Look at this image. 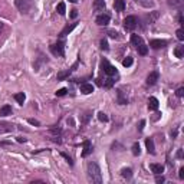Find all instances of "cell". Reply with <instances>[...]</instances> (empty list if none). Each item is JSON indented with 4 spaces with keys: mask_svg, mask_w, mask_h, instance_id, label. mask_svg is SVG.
I'll return each instance as SVG.
<instances>
[{
    "mask_svg": "<svg viewBox=\"0 0 184 184\" xmlns=\"http://www.w3.org/2000/svg\"><path fill=\"white\" fill-rule=\"evenodd\" d=\"M86 174H88V180L92 181V183H102V174H101V168L99 165L95 163V161H91L88 163V167H86Z\"/></svg>",
    "mask_w": 184,
    "mask_h": 184,
    "instance_id": "6da1fadb",
    "label": "cell"
},
{
    "mask_svg": "<svg viewBox=\"0 0 184 184\" xmlns=\"http://www.w3.org/2000/svg\"><path fill=\"white\" fill-rule=\"evenodd\" d=\"M14 5L22 14H29L35 7V0H14Z\"/></svg>",
    "mask_w": 184,
    "mask_h": 184,
    "instance_id": "7a4b0ae2",
    "label": "cell"
},
{
    "mask_svg": "<svg viewBox=\"0 0 184 184\" xmlns=\"http://www.w3.org/2000/svg\"><path fill=\"white\" fill-rule=\"evenodd\" d=\"M101 68H102L104 73H106L108 76H115V75L118 73L117 72V68H115V66H112L106 59H104L102 62H101Z\"/></svg>",
    "mask_w": 184,
    "mask_h": 184,
    "instance_id": "3957f363",
    "label": "cell"
},
{
    "mask_svg": "<svg viewBox=\"0 0 184 184\" xmlns=\"http://www.w3.org/2000/svg\"><path fill=\"white\" fill-rule=\"evenodd\" d=\"M138 25V20L135 16H127L124 19V29L125 30H128V32H131L134 30Z\"/></svg>",
    "mask_w": 184,
    "mask_h": 184,
    "instance_id": "277c9868",
    "label": "cell"
},
{
    "mask_svg": "<svg viewBox=\"0 0 184 184\" xmlns=\"http://www.w3.org/2000/svg\"><path fill=\"white\" fill-rule=\"evenodd\" d=\"M51 52L55 55V56H63L65 55V45L63 42H56L51 46Z\"/></svg>",
    "mask_w": 184,
    "mask_h": 184,
    "instance_id": "5b68a950",
    "label": "cell"
},
{
    "mask_svg": "<svg viewBox=\"0 0 184 184\" xmlns=\"http://www.w3.org/2000/svg\"><path fill=\"white\" fill-rule=\"evenodd\" d=\"M158 78H160V73L157 72V71H154V72H151L148 76H147V81H145V84L148 86H152V85H155L157 84V81Z\"/></svg>",
    "mask_w": 184,
    "mask_h": 184,
    "instance_id": "8992f818",
    "label": "cell"
},
{
    "mask_svg": "<svg viewBox=\"0 0 184 184\" xmlns=\"http://www.w3.org/2000/svg\"><path fill=\"white\" fill-rule=\"evenodd\" d=\"M78 63H79V62H76V63H75V65H73L72 68H71V69H66V71H62V72L58 73V76H56V78H58V81H63V79L68 78V76H69V75H71V73H72L73 71L76 69Z\"/></svg>",
    "mask_w": 184,
    "mask_h": 184,
    "instance_id": "52a82bcc",
    "label": "cell"
},
{
    "mask_svg": "<svg viewBox=\"0 0 184 184\" xmlns=\"http://www.w3.org/2000/svg\"><path fill=\"white\" fill-rule=\"evenodd\" d=\"M109 20H111L109 14L102 13V14H99L98 17H97V25H99V26H106V25L109 23Z\"/></svg>",
    "mask_w": 184,
    "mask_h": 184,
    "instance_id": "ba28073f",
    "label": "cell"
},
{
    "mask_svg": "<svg viewBox=\"0 0 184 184\" xmlns=\"http://www.w3.org/2000/svg\"><path fill=\"white\" fill-rule=\"evenodd\" d=\"M76 26H78V22H73V23H71V25H66V26L62 29V32H60V36L63 38V36H66V35H69V33L72 32V30Z\"/></svg>",
    "mask_w": 184,
    "mask_h": 184,
    "instance_id": "9c48e42d",
    "label": "cell"
},
{
    "mask_svg": "<svg viewBox=\"0 0 184 184\" xmlns=\"http://www.w3.org/2000/svg\"><path fill=\"white\" fill-rule=\"evenodd\" d=\"M167 45V42L165 40H161V39H152L150 42V46H151L152 49H161V48H164Z\"/></svg>",
    "mask_w": 184,
    "mask_h": 184,
    "instance_id": "30bf717a",
    "label": "cell"
},
{
    "mask_svg": "<svg viewBox=\"0 0 184 184\" xmlns=\"http://www.w3.org/2000/svg\"><path fill=\"white\" fill-rule=\"evenodd\" d=\"M81 92L85 94V95H89V94L94 92V85H92V84H88V82L81 84Z\"/></svg>",
    "mask_w": 184,
    "mask_h": 184,
    "instance_id": "8fae6325",
    "label": "cell"
},
{
    "mask_svg": "<svg viewBox=\"0 0 184 184\" xmlns=\"http://www.w3.org/2000/svg\"><path fill=\"white\" fill-rule=\"evenodd\" d=\"M117 97H118V104H121V105H127L128 104V98H127V95L124 94L122 89L117 91Z\"/></svg>",
    "mask_w": 184,
    "mask_h": 184,
    "instance_id": "7c38bea8",
    "label": "cell"
},
{
    "mask_svg": "<svg viewBox=\"0 0 184 184\" xmlns=\"http://www.w3.org/2000/svg\"><path fill=\"white\" fill-rule=\"evenodd\" d=\"M10 131H14V125L7 124V122H2V124H0V134L10 132Z\"/></svg>",
    "mask_w": 184,
    "mask_h": 184,
    "instance_id": "4fadbf2b",
    "label": "cell"
},
{
    "mask_svg": "<svg viewBox=\"0 0 184 184\" xmlns=\"http://www.w3.org/2000/svg\"><path fill=\"white\" fill-rule=\"evenodd\" d=\"M145 147H147L148 154H154V152H155V147H154V141H152V138H147V140H145Z\"/></svg>",
    "mask_w": 184,
    "mask_h": 184,
    "instance_id": "5bb4252c",
    "label": "cell"
},
{
    "mask_svg": "<svg viewBox=\"0 0 184 184\" xmlns=\"http://www.w3.org/2000/svg\"><path fill=\"white\" fill-rule=\"evenodd\" d=\"M92 152V144L89 141H85L84 143V151H82V157H88Z\"/></svg>",
    "mask_w": 184,
    "mask_h": 184,
    "instance_id": "9a60e30c",
    "label": "cell"
},
{
    "mask_svg": "<svg viewBox=\"0 0 184 184\" xmlns=\"http://www.w3.org/2000/svg\"><path fill=\"white\" fill-rule=\"evenodd\" d=\"M131 42L132 45L135 46V48H138L140 45H143L144 42H143V38L140 36V35H131Z\"/></svg>",
    "mask_w": 184,
    "mask_h": 184,
    "instance_id": "2e32d148",
    "label": "cell"
},
{
    "mask_svg": "<svg viewBox=\"0 0 184 184\" xmlns=\"http://www.w3.org/2000/svg\"><path fill=\"white\" fill-rule=\"evenodd\" d=\"M94 9H95L97 12H104V9H105V2H104V0H95Z\"/></svg>",
    "mask_w": 184,
    "mask_h": 184,
    "instance_id": "e0dca14e",
    "label": "cell"
},
{
    "mask_svg": "<svg viewBox=\"0 0 184 184\" xmlns=\"http://www.w3.org/2000/svg\"><path fill=\"white\" fill-rule=\"evenodd\" d=\"M150 168H151V171L154 173V174H161L163 171H164V165H161V164H151L150 165Z\"/></svg>",
    "mask_w": 184,
    "mask_h": 184,
    "instance_id": "ac0fdd59",
    "label": "cell"
},
{
    "mask_svg": "<svg viewBox=\"0 0 184 184\" xmlns=\"http://www.w3.org/2000/svg\"><path fill=\"white\" fill-rule=\"evenodd\" d=\"M125 6H127V5H125V0H115V2H114V7H115L118 12H124Z\"/></svg>",
    "mask_w": 184,
    "mask_h": 184,
    "instance_id": "d6986e66",
    "label": "cell"
},
{
    "mask_svg": "<svg viewBox=\"0 0 184 184\" xmlns=\"http://www.w3.org/2000/svg\"><path fill=\"white\" fill-rule=\"evenodd\" d=\"M148 108H150L151 111H155V109H158V99L154 98V97H151V98L148 99Z\"/></svg>",
    "mask_w": 184,
    "mask_h": 184,
    "instance_id": "ffe728a7",
    "label": "cell"
},
{
    "mask_svg": "<svg viewBox=\"0 0 184 184\" xmlns=\"http://www.w3.org/2000/svg\"><path fill=\"white\" fill-rule=\"evenodd\" d=\"M7 115H12V106L10 105H5L0 108V117H7Z\"/></svg>",
    "mask_w": 184,
    "mask_h": 184,
    "instance_id": "44dd1931",
    "label": "cell"
},
{
    "mask_svg": "<svg viewBox=\"0 0 184 184\" xmlns=\"http://www.w3.org/2000/svg\"><path fill=\"white\" fill-rule=\"evenodd\" d=\"M168 6L171 7H176V9H180V7L184 5V0H167Z\"/></svg>",
    "mask_w": 184,
    "mask_h": 184,
    "instance_id": "7402d4cb",
    "label": "cell"
},
{
    "mask_svg": "<svg viewBox=\"0 0 184 184\" xmlns=\"http://www.w3.org/2000/svg\"><path fill=\"white\" fill-rule=\"evenodd\" d=\"M174 55H176V58H178V59L184 58V46L183 45L177 46V48L174 49Z\"/></svg>",
    "mask_w": 184,
    "mask_h": 184,
    "instance_id": "603a6c76",
    "label": "cell"
},
{
    "mask_svg": "<svg viewBox=\"0 0 184 184\" xmlns=\"http://www.w3.org/2000/svg\"><path fill=\"white\" fill-rule=\"evenodd\" d=\"M158 16H160V14H158V12H151V13L147 16V22H148V25H152V23L158 19Z\"/></svg>",
    "mask_w": 184,
    "mask_h": 184,
    "instance_id": "cb8c5ba5",
    "label": "cell"
},
{
    "mask_svg": "<svg viewBox=\"0 0 184 184\" xmlns=\"http://www.w3.org/2000/svg\"><path fill=\"white\" fill-rule=\"evenodd\" d=\"M121 176L124 178H127V180H130L132 177V170L131 168H122L121 170Z\"/></svg>",
    "mask_w": 184,
    "mask_h": 184,
    "instance_id": "d4e9b609",
    "label": "cell"
},
{
    "mask_svg": "<svg viewBox=\"0 0 184 184\" xmlns=\"http://www.w3.org/2000/svg\"><path fill=\"white\" fill-rule=\"evenodd\" d=\"M137 51H138V53H140V55L145 56V55L148 53V46L145 45V43H143V45H140V46L137 48Z\"/></svg>",
    "mask_w": 184,
    "mask_h": 184,
    "instance_id": "484cf974",
    "label": "cell"
},
{
    "mask_svg": "<svg viewBox=\"0 0 184 184\" xmlns=\"http://www.w3.org/2000/svg\"><path fill=\"white\" fill-rule=\"evenodd\" d=\"M56 12H58L60 16H63V14L66 13V6H65V3H63V2H60L59 5H58V7H56Z\"/></svg>",
    "mask_w": 184,
    "mask_h": 184,
    "instance_id": "4316f807",
    "label": "cell"
},
{
    "mask_svg": "<svg viewBox=\"0 0 184 184\" xmlns=\"http://www.w3.org/2000/svg\"><path fill=\"white\" fill-rule=\"evenodd\" d=\"M14 99H16L19 104H23V102H25V99H26V95H25L23 92H19V94H16V95H14Z\"/></svg>",
    "mask_w": 184,
    "mask_h": 184,
    "instance_id": "83f0119b",
    "label": "cell"
},
{
    "mask_svg": "<svg viewBox=\"0 0 184 184\" xmlns=\"http://www.w3.org/2000/svg\"><path fill=\"white\" fill-rule=\"evenodd\" d=\"M132 154H134L135 157L141 154V148H140V144H138V143H134V144H132Z\"/></svg>",
    "mask_w": 184,
    "mask_h": 184,
    "instance_id": "f1b7e54d",
    "label": "cell"
},
{
    "mask_svg": "<svg viewBox=\"0 0 184 184\" xmlns=\"http://www.w3.org/2000/svg\"><path fill=\"white\" fill-rule=\"evenodd\" d=\"M132 62H134V59H132L131 56H127L124 60H122V65L125 66V68H128V66H131L132 65Z\"/></svg>",
    "mask_w": 184,
    "mask_h": 184,
    "instance_id": "f546056e",
    "label": "cell"
},
{
    "mask_svg": "<svg viewBox=\"0 0 184 184\" xmlns=\"http://www.w3.org/2000/svg\"><path fill=\"white\" fill-rule=\"evenodd\" d=\"M98 119L99 121H102V122H108V115L106 114H104V112H98Z\"/></svg>",
    "mask_w": 184,
    "mask_h": 184,
    "instance_id": "4dcf8cb0",
    "label": "cell"
},
{
    "mask_svg": "<svg viewBox=\"0 0 184 184\" xmlns=\"http://www.w3.org/2000/svg\"><path fill=\"white\" fill-rule=\"evenodd\" d=\"M101 49H102V51H108V49H109V46H108V42H106L105 39L101 40Z\"/></svg>",
    "mask_w": 184,
    "mask_h": 184,
    "instance_id": "1f68e13d",
    "label": "cell"
},
{
    "mask_svg": "<svg viewBox=\"0 0 184 184\" xmlns=\"http://www.w3.org/2000/svg\"><path fill=\"white\" fill-rule=\"evenodd\" d=\"M104 85L106 86V88H111L112 85H114V79H112V76H109L108 79H105V84Z\"/></svg>",
    "mask_w": 184,
    "mask_h": 184,
    "instance_id": "d6a6232c",
    "label": "cell"
},
{
    "mask_svg": "<svg viewBox=\"0 0 184 184\" xmlns=\"http://www.w3.org/2000/svg\"><path fill=\"white\" fill-rule=\"evenodd\" d=\"M176 35H177V39L178 40H184V32H183V29H178L177 32H176Z\"/></svg>",
    "mask_w": 184,
    "mask_h": 184,
    "instance_id": "836d02e7",
    "label": "cell"
},
{
    "mask_svg": "<svg viewBox=\"0 0 184 184\" xmlns=\"http://www.w3.org/2000/svg\"><path fill=\"white\" fill-rule=\"evenodd\" d=\"M176 95H177L178 98H183V97H184V88H183V86H180L177 91H176Z\"/></svg>",
    "mask_w": 184,
    "mask_h": 184,
    "instance_id": "e575fe53",
    "label": "cell"
},
{
    "mask_svg": "<svg viewBox=\"0 0 184 184\" xmlns=\"http://www.w3.org/2000/svg\"><path fill=\"white\" fill-rule=\"evenodd\" d=\"M164 181H165V178L163 177V176H160V174H155V183L161 184V183H164Z\"/></svg>",
    "mask_w": 184,
    "mask_h": 184,
    "instance_id": "d590c367",
    "label": "cell"
},
{
    "mask_svg": "<svg viewBox=\"0 0 184 184\" xmlns=\"http://www.w3.org/2000/svg\"><path fill=\"white\" fill-rule=\"evenodd\" d=\"M89 118H91V112H86L85 115L82 117V122H84V124H86V122L89 121Z\"/></svg>",
    "mask_w": 184,
    "mask_h": 184,
    "instance_id": "8d00e7d4",
    "label": "cell"
},
{
    "mask_svg": "<svg viewBox=\"0 0 184 184\" xmlns=\"http://www.w3.org/2000/svg\"><path fill=\"white\" fill-rule=\"evenodd\" d=\"M66 92H68V89H66V88H62L59 91H56V95H58V97H63V95H66Z\"/></svg>",
    "mask_w": 184,
    "mask_h": 184,
    "instance_id": "74e56055",
    "label": "cell"
},
{
    "mask_svg": "<svg viewBox=\"0 0 184 184\" xmlns=\"http://www.w3.org/2000/svg\"><path fill=\"white\" fill-rule=\"evenodd\" d=\"M144 125H145V121H144V119H141V121H140V124H138V127H137L138 131H140V132L144 130Z\"/></svg>",
    "mask_w": 184,
    "mask_h": 184,
    "instance_id": "f35d334b",
    "label": "cell"
},
{
    "mask_svg": "<svg viewBox=\"0 0 184 184\" xmlns=\"http://www.w3.org/2000/svg\"><path fill=\"white\" fill-rule=\"evenodd\" d=\"M29 124H30V125H35V127H39L40 122H39V121H36V119L30 118V119H29Z\"/></svg>",
    "mask_w": 184,
    "mask_h": 184,
    "instance_id": "ab89813d",
    "label": "cell"
},
{
    "mask_svg": "<svg viewBox=\"0 0 184 184\" xmlns=\"http://www.w3.org/2000/svg\"><path fill=\"white\" fill-rule=\"evenodd\" d=\"M108 35L111 36L112 39H117V38H118V33L115 32V30H109V32H108Z\"/></svg>",
    "mask_w": 184,
    "mask_h": 184,
    "instance_id": "60d3db41",
    "label": "cell"
},
{
    "mask_svg": "<svg viewBox=\"0 0 184 184\" xmlns=\"http://www.w3.org/2000/svg\"><path fill=\"white\" fill-rule=\"evenodd\" d=\"M178 23H180L181 26H183V25H184V19H183V13H181V12L178 13Z\"/></svg>",
    "mask_w": 184,
    "mask_h": 184,
    "instance_id": "b9f144b4",
    "label": "cell"
},
{
    "mask_svg": "<svg viewBox=\"0 0 184 184\" xmlns=\"http://www.w3.org/2000/svg\"><path fill=\"white\" fill-rule=\"evenodd\" d=\"M76 16H78V10H76V9H72V10H71V17L75 19Z\"/></svg>",
    "mask_w": 184,
    "mask_h": 184,
    "instance_id": "7bdbcfd3",
    "label": "cell"
},
{
    "mask_svg": "<svg viewBox=\"0 0 184 184\" xmlns=\"http://www.w3.org/2000/svg\"><path fill=\"white\" fill-rule=\"evenodd\" d=\"M62 155H63V158H66V160H68V163H69V164L72 165V160H71V157H69L68 154H65V152H62Z\"/></svg>",
    "mask_w": 184,
    "mask_h": 184,
    "instance_id": "ee69618b",
    "label": "cell"
},
{
    "mask_svg": "<svg viewBox=\"0 0 184 184\" xmlns=\"http://www.w3.org/2000/svg\"><path fill=\"white\" fill-rule=\"evenodd\" d=\"M178 177L181 178V180L184 178V167H181V168H180V173H178Z\"/></svg>",
    "mask_w": 184,
    "mask_h": 184,
    "instance_id": "f6af8a7d",
    "label": "cell"
},
{
    "mask_svg": "<svg viewBox=\"0 0 184 184\" xmlns=\"http://www.w3.org/2000/svg\"><path fill=\"white\" fill-rule=\"evenodd\" d=\"M171 137H173V138H176V137H177V130L171 131Z\"/></svg>",
    "mask_w": 184,
    "mask_h": 184,
    "instance_id": "bcb514c9",
    "label": "cell"
},
{
    "mask_svg": "<svg viewBox=\"0 0 184 184\" xmlns=\"http://www.w3.org/2000/svg\"><path fill=\"white\" fill-rule=\"evenodd\" d=\"M17 141H19V143H26V138H22V137H17Z\"/></svg>",
    "mask_w": 184,
    "mask_h": 184,
    "instance_id": "7dc6e473",
    "label": "cell"
},
{
    "mask_svg": "<svg viewBox=\"0 0 184 184\" xmlns=\"http://www.w3.org/2000/svg\"><path fill=\"white\" fill-rule=\"evenodd\" d=\"M183 157V151L181 150H178V152H177V158H181Z\"/></svg>",
    "mask_w": 184,
    "mask_h": 184,
    "instance_id": "c3c4849f",
    "label": "cell"
},
{
    "mask_svg": "<svg viewBox=\"0 0 184 184\" xmlns=\"http://www.w3.org/2000/svg\"><path fill=\"white\" fill-rule=\"evenodd\" d=\"M3 27H5V25H3V23H2V22H0V32H2V30H3Z\"/></svg>",
    "mask_w": 184,
    "mask_h": 184,
    "instance_id": "681fc988",
    "label": "cell"
},
{
    "mask_svg": "<svg viewBox=\"0 0 184 184\" xmlns=\"http://www.w3.org/2000/svg\"><path fill=\"white\" fill-rule=\"evenodd\" d=\"M135 2H138V3H143V5H144V0H135Z\"/></svg>",
    "mask_w": 184,
    "mask_h": 184,
    "instance_id": "f907efd6",
    "label": "cell"
},
{
    "mask_svg": "<svg viewBox=\"0 0 184 184\" xmlns=\"http://www.w3.org/2000/svg\"><path fill=\"white\" fill-rule=\"evenodd\" d=\"M69 2H72V3H76V2H78V0H69Z\"/></svg>",
    "mask_w": 184,
    "mask_h": 184,
    "instance_id": "816d5d0a",
    "label": "cell"
}]
</instances>
